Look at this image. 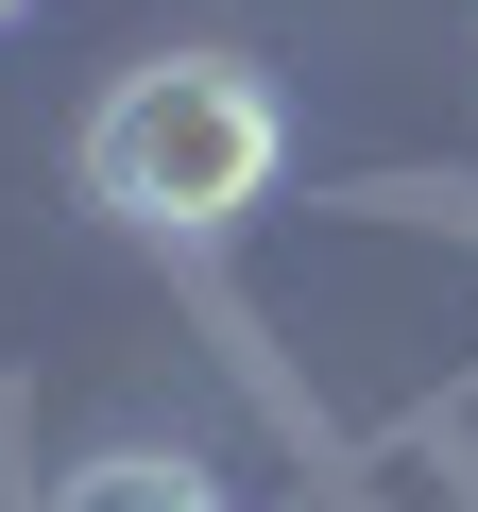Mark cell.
<instances>
[{
	"instance_id": "6da1fadb",
	"label": "cell",
	"mask_w": 478,
	"mask_h": 512,
	"mask_svg": "<svg viewBox=\"0 0 478 512\" xmlns=\"http://www.w3.org/2000/svg\"><path fill=\"white\" fill-rule=\"evenodd\" d=\"M274 86L239 69V52H154V69H120L103 103H86V205H120V222H154V239H205V222H239L274 188Z\"/></svg>"
},
{
	"instance_id": "7a4b0ae2",
	"label": "cell",
	"mask_w": 478,
	"mask_h": 512,
	"mask_svg": "<svg viewBox=\"0 0 478 512\" xmlns=\"http://www.w3.org/2000/svg\"><path fill=\"white\" fill-rule=\"evenodd\" d=\"M52 512H222V478H205V461H171V444H120V461H86Z\"/></svg>"
},
{
	"instance_id": "3957f363",
	"label": "cell",
	"mask_w": 478,
	"mask_h": 512,
	"mask_svg": "<svg viewBox=\"0 0 478 512\" xmlns=\"http://www.w3.org/2000/svg\"><path fill=\"white\" fill-rule=\"evenodd\" d=\"M0 18H18V0H0Z\"/></svg>"
}]
</instances>
